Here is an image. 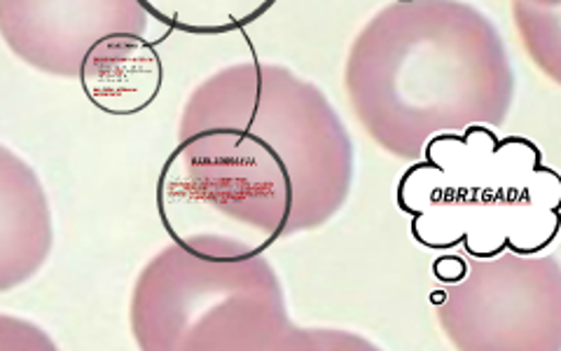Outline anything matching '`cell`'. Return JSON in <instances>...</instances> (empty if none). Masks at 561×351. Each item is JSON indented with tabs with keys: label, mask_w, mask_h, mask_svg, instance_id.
<instances>
[{
	"label": "cell",
	"mask_w": 561,
	"mask_h": 351,
	"mask_svg": "<svg viewBox=\"0 0 561 351\" xmlns=\"http://www.w3.org/2000/svg\"><path fill=\"white\" fill-rule=\"evenodd\" d=\"M344 90L375 144L416 162L437 134L501 129L515 70L499 29L466 0L391 3L348 47Z\"/></svg>",
	"instance_id": "obj_1"
},
{
	"label": "cell",
	"mask_w": 561,
	"mask_h": 351,
	"mask_svg": "<svg viewBox=\"0 0 561 351\" xmlns=\"http://www.w3.org/2000/svg\"><path fill=\"white\" fill-rule=\"evenodd\" d=\"M154 200L175 246L197 258L245 260L286 237L295 190L265 140L234 127H204L179 138Z\"/></svg>",
	"instance_id": "obj_5"
},
{
	"label": "cell",
	"mask_w": 561,
	"mask_h": 351,
	"mask_svg": "<svg viewBox=\"0 0 561 351\" xmlns=\"http://www.w3.org/2000/svg\"><path fill=\"white\" fill-rule=\"evenodd\" d=\"M150 14L138 0H0V41L26 66L73 80L96 41L144 35Z\"/></svg>",
	"instance_id": "obj_7"
},
{
	"label": "cell",
	"mask_w": 561,
	"mask_h": 351,
	"mask_svg": "<svg viewBox=\"0 0 561 351\" xmlns=\"http://www.w3.org/2000/svg\"><path fill=\"white\" fill-rule=\"evenodd\" d=\"M437 305L447 340L470 351H559L561 268L554 256L470 258Z\"/></svg>",
	"instance_id": "obj_6"
},
{
	"label": "cell",
	"mask_w": 561,
	"mask_h": 351,
	"mask_svg": "<svg viewBox=\"0 0 561 351\" xmlns=\"http://www.w3.org/2000/svg\"><path fill=\"white\" fill-rule=\"evenodd\" d=\"M150 20L192 35H222L257 22L276 0H138Z\"/></svg>",
	"instance_id": "obj_10"
},
{
	"label": "cell",
	"mask_w": 561,
	"mask_h": 351,
	"mask_svg": "<svg viewBox=\"0 0 561 351\" xmlns=\"http://www.w3.org/2000/svg\"><path fill=\"white\" fill-rule=\"evenodd\" d=\"M433 276L440 281V284L449 286V284H459V281L466 276L468 272V260L461 258V256H451V253H445V256H437L433 260V268H431Z\"/></svg>",
	"instance_id": "obj_13"
},
{
	"label": "cell",
	"mask_w": 561,
	"mask_h": 351,
	"mask_svg": "<svg viewBox=\"0 0 561 351\" xmlns=\"http://www.w3.org/2000/svg\"><path fill=\"white\" fill-rule=\"evenodd\" d=\"M55 249V216L41 176L0 144V293L38 274Z\"/></svg>",
	"instance_id": "obj_8"
},
{
	"label": "cell",
	"mask_w": 561,
	"mask_h": 351,
	"mask_svg": "<svg viewBox=\"0 0 561 351\" xmlns=\"http://www.w3.org/2000/svg\"><path fill=\"white\" fill-rule=\"evenodd\" d=\"M396 202L424 249L534 256L559 235L561 179L534 140L476 125L433 136L400 176Z\"/></svg>",
	"instance_id": "obj_2"
},
{
	"label": "cell",
	"mask_w": 561,
	"mask_h": 351,
	"mask_svg": "<svg viewBox=\"0 0 561 351\" xmlns=\"http://www.w3.org/2000/svg\"><path fill=\"white\" fill-rule=\"evenodd\" d=\"M0 349H55L45 330L0 314Z\"/></svg>",
	"instance_id": "obj_12"
},
{
	"label": "cell",
	"mask_w": 561,
	"mask_h": 351,
	"mask_svg": "<svg viewBox=\"0 0 561 351\" xmlns=\"http://www.w3.org/2000/svg\"><path fill=\"white\" fill-rule=\"evenodd\" d=\"M393 3H414V0H393Z\"/></svg>",
	"instance_id": "obj_15"
},
{
	"label": "cell",
	"mask_w": 561,
	"mask_h": 351,
	"mask_svg": "<svg viewBox=\"0 0 561 351\" xmlns=\"http://www.w3.org/2000/svg\"><path fill=\"white\" fill-rule=\"evenodd\" d=\"M531 3H540V5H552V8H559L561 0H531Z\"/></svg>",
	"instance_id": "obj_14"
},
{
	"label": "cell",
	"mask_w": 561,
	"mask_h": 351,
	"mask_svg": "<svg viewBox=\"0 0 561 351\" xmlns=\"http://www.w3.org/2000/svg\"><path fill=\"white\" fill-rule=\"evenodd\" d=\"M204 127L251 132L284 160L295 190L286 237L319 230L346 204L354 140L321 87L288 66L241 61L204 78L183 105L179 138Z\"/></svg>",
	"instance_id": "obj_4"
},
{
	"label": "cell",
	"mask_w": 561,
	"mask_h": 351,
	"mask_svg": "<svg viewBox=\"0 0 561 351\" xmlns=\"http://www.w3.org/2000/svg\"><path fill=\"white\" fill-rule=\"evenodd\" d=\"M78 80L99 111L127 117L146 111L160 94L164 66L144 35L111 33L87 49Z\"/></svg>",
	"instance_id": "obj_9"
},
{
	"label": "cell",
	"mask_w": 561,
	"mask_h": 351,
	"mask_svg": "<svg viewBox=\"0 0 561 351\" xmlns=\"http://www.w3.org/2000/svg\"><path fill=\"white\" fill-rule=\"evenodd\" d=\"M129 324L144 351L377 349L356 332L295 326L265 256L208 260L173 241L138 272Z\"/></svg>",
	"instance_id": "obj_3"
},
{
	"label": "cell",
	"mask_w": 561,
	"mask_h": 351,
	"mask_svg": "<svg viewBox=\"0 0 561 351\" xmlns=\"http://www.w3.org/2000/svg\"><path fill=\"white\" fill-rule=\"evenodd\" d=\"M515 22L531 59L559 82V8L515 0Z\"/></svg>",
	"instance_id": "obj_11"
}]
</instances>
